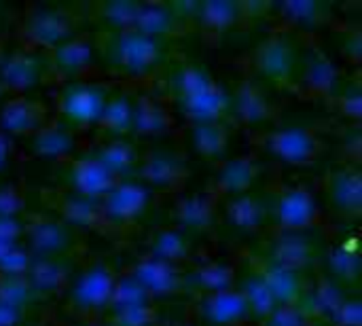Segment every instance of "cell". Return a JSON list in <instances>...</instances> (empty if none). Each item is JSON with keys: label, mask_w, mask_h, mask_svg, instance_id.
Masks as SVG:
<instances>
[{"label": "cell", "mask_w": 362, "mask_h": 326, "mask_svg": "<svg viewBox=\"0 0 362 326\" xmlns=\"http://www.w3.org/2000/svg\"><path fill=\"white\" fill-rule=\"evenodd\" d=\"M170 89L180 110L193 123H216L229 112V95L197 64H180L170 74Z\"/></svg>", "instance_id": "6da1fadb"}, {"label": "cell", "mask_w": 362, "mask_h": 326, "mask_svg": "<svg viewBox=\"0 0 362 326\" xmlns=\"http://www.w3.org/2000/svg\"><path fill=\"white\" fill-rule=\"evenodd\" d=\"M102 51L112 68L129 76H144L163 59V42L136 30L104 32Z\"/></svg>", "instance_id": "7a4b0ae2"}, {"label": "cell", "mask_w": 362, "mask_h": 326, "mask_svg": "<svg viewBox=\"0 0 362 326\" xmlns=\"http://www.w3.org/2000/svg\"><path fill=\"white\" fill-rule=\"evenodd\" d=\"M299 62L301 57L297 45L286 36H269L255 51L257 72L261 78L276 85L293 83L299 74Z\"/></svg>", "instance_id": "3957f363"}, {"label": "cell", "mask_w": 362, "mask_h": 326, "mask_svg": "<svg viewBox=\"0 0 362 326\" xmlns=\"http://www.w3.org/2000/svg\"><path fill=\"white\" fill-rule=\"evenodd\" d=\"M51 74L47 55L34 49H19L2 57L0 62V85L6 91L23 95L25 91L40 85Z\"/></svg>", "instance_id": "277c9868"}, {"label": "cell", "mask_w": 362, "mask_h": 326, "mask_svg": "<svg viewBox=\"0 0 362 326\" xmlns=\"http://www.w3.org/2000/svg\"><path fill=\"white\" fill-rule=\"evenodd\" d=\"M108 91L98 83H83L72 81L64 87L59 106L66 121H70L76 127H87L100 121L104 106L108 102Z\"/></svg>", "instance_id": "5b68a950"}, {"label": "cell", "mask_w": 362, "mask_h": 326, "mask_svg": "<svg viewBox=\"0 0 362 326\" xmlns=\"http://www.w3.org/2000/svg\"><path fill=\"white\" fill-rule=\"evenodd\" d=\"M28 252L32 259L68 257L72 248V229L53 216H34L23 225Z\"/></svg>", "instance_id": "8992f818"}, {"label": "cell", "mask_w": 362, "mask_h": 326, "mask_svg": "<svg viewBox=\"0 0 362 326\" xmlns=\"http://www.w3.org/2000/svg\"><path fill=\"white\" fill-rule=\"evenodd\" d=\"M76 19L62 8H40L32 13L23 23V38L30 47L53 51L62 42L74 38Z\"/></svg>", "instance_id": "52a82bcc"}, {"label": "cell", "mask_w": 362, "mask_h": 326, "mask_svg": "<svg viewBox=\"0 0 362 326\" xmlns=\"http://www.w3.org/2000/svg\"><path fill=\"white\" fill-rule=\"evenodd\" d=\"M115 278L110 269L95 265L83 272L70 286V305L81 314H95L110 305Z\"/></svg>", "instance_id": "ba28073f"}, {"label": "cell", "mask_w": 362, "mask_h": 326, "mask_svg": "<svg viewBox=\"0 0 362 326\" xmlns=\"http://www.w3.org/2000/svg\"><path fill=\"white\" fill-rule=\"evenodd\" d=\"M47 123V110L38 100L15 95L0 108V132L8 138L32 136Z\"/></svg>", "instance_id": "9c48e42d"}, {"label": "cell", "mask_w": 362, "mask_h": 326, "mask_svg": "<svg viewBox=\"0 0 362 326\" xmlns=\"http://www.w3.org/2000/svg\"><path fill=\"white\" fill-rule=\"evenodd\" d=\"M269 214L284 231H303L316 221V202L301 189L284 191L269 204Z\"/></svg>", "instance_id": "30bf717a"}, {"label": "cell", "mask_w": 362, "mask_h": 326, "mask_svg": "<svg viewBox=\"0 0 362 326\" xmlns=\"http://www.w3.org/2000/svg\"><path fill=\"white\" fill-rule=\"evenodd\" d=\"M269 151L288 163H310L320 155V140L305 127H284L269 136Z\"/></svg>", "instance_id": "8fae6325"}, {"label": "cell", "mask_w": 362, "mask_h": 326, "mask_svg": "<svg viewBox=\"0 0 362 326\" xmlns=\"http://www.w3.org/2000/svg\"><path fill=\"white\" fill-rule=\"evenodd\" d=\"M93 51H95L93 42L87 36L76 34L74 38L62 42L53 51H49V55H47L49 68H51V72L59 74L62 78L76 81L81 74H85L91 68Z\"/></svg>", "instance_id": "7c38bea8"}, {"label": "cell", "mask_w": 362, "mask_h": 326, "mask_svg": "<svg viewBox=\"0 0 362 326\" xmlns=\"http://www.w3.org/2000/svg\"><path fill=\"white\" fill-rule=\"evenodd\" d=\"M68 182L76 195L100 202L104 195H108L115 189L119 178L112 176L95 157H85V159H76L70 165Z\"/></svg>", "instance_id": "4fadbf2b"}, {"label": "cell", "mask_w": 362, "mask_h": 326, "mask_svg": "<svg viewBox=\"0 0 362 326\" xmlns=\"http://www.w3.org/2000/svg\"><path fill=\"white\" fill-rule=\"evenodd\" d=\"M148 204V191L144 185L138 182H117L115 189L100 199L104 221H134L144 212Z\"/></svg>", "instance_id": "5bb4252c"}, {"label": "cell", "mask_w": 362, "mask_h": 326, "mask_svg": "<svg viewBox=\"0 0 362 326\" xmlns=\"http://www.w3.org/2000/svg\"><path fill=\"white\" fill-rule=\"evenodd\" d=\"M229 110H233L235 117L248 125H261L272 115V102L261 83L244 81L229 98Z\"/></svg>", "instance_id": "9a60e30c"}, {"label": "cell", "mask_w": 362, "mask_h": 326, "mask_svg": "<svg viewBox=\"0 0 362 326\" xmlns=\"http://www.w3.org/2000/svg\"><path fill=\"white\" fill-rule=\"evenodd\" d=\"M70 272H72V263L68 257L32 259L25 272V280L32 286L34 295H49L66 286Z\"/></svg>", "instance_id": "2e32d148"}, {"label": "cell", "mask_w": 362, "mask_h": 326, "mask_svg": "<svg viewBox=\"0 0 362 326\" xmlns=\"http://www.w3.org/2000/svg\"><path fill=\"white\" fill-rule=\"evenodd\" d=\"M314 259H316L314 242H310L301 231H286L280 240H276L267 261L301 274L305 267L314 263Z\"/></svg>", "instance_id": "e0dca14e"}, {"label": "cell", "mask_w": 362, "mask_h": 326, "mask_svg": "<svg viewBox=\"0 0 362 326\" xmlns=\"http://www.w3.org/2000/svg\"><path fill=\"white\" fill-rule=\"evenodd\" d=\"M140 176H142V180L146 185L172 189V187H176V185H180L185 180L187 168H185L182 159L178 155H172V151L159 149V151H153L142 161Z\"/></svg>", "instance_id": "ac0fdd59"}, {"label": "cell", "mask_w": 362, "mask_h": 326, "mask_svg": "<svg viewBox=\"0 0 362 326\" xmlns=\"http://www.w3.org/2000/svg\"><path fill=\"white\" fill-rule=\"evenodd\" d=\"M257 276L263 280V284L267 286V291L272 293L276 305H286V303H299L303 299V282H301V274L291 272L286 267H280L272 261H265L261 265V272H257Z\"/></svg>", "instance_id": "d6986e66"}, {"label": "cell", "mask_w": 362, "mask_h": 326, "mask_svg": "<svg viewBox=\"0 0 362 326\" xmlns=\"http://www.w3.org/2000/svg\"><path fill=\"white\" fill-rule=\"evenodd\" d=\"M204 316L216 326H233L250 316L248 303L233 286L227 291L210 293L204 301Z\"/></svg>", "instance_id": "ffe728a7"}, {"label": "cell", "mask_w": 362, "mask_h": 326, "mask_svg": "<svg viewBox=\"0 0 362 326\" xmlns=\"http://www.w3.org/2000/svg\"><path fill=\"white\" fill-rule=\"evenodd\" d=\"M180 23V17L174 4H159V2H138L134 30L161 40L163 36L172 34Z\"/></svg>", "instance_id": "44dd1931"}, {"label": "cell", "mask_w": 362, "mask_h": 326, "mask_svg": "<svg viewBox=\"0 0 362 326\" xmlns=\"http://www.w3.org/2000/svg\"><path fill=\"white\" fill-rule=\"evenodd\" d=\"M30 149L34 155L45 159H64L74 151V136L66 125L47 121L30 136Z\"/></svg>", "instance_id": "7402d4cb"}, {"label": "cell", "mask_w": 362, "mask_h": 326, "mask_svg": "<svg viewBox=\"0 0 362 326\" xmlns=\"http://www.w3.org/2000/svg\"><path fill=\"white\" fill-rule=\"evenodd\" d=\"M134 278L142 284V289L148 295H170L182 286V278L176 269V265L157 261V259H146L136 267Z\"/></svg>", "instance_id": "603a6c76"}, {"label": "cell", "mask_w": 362, "mask_h": 326, "mask_svg": "<svg viewBox=\"0 0 362 326\" xmlns=\"http://www.w3.org/2000/svg\"><path fill=\"white\" fill-rule=\"evenodd\" d=\"M329 195L333 208L341 214L356 216L362 208V182L356 170H339L329 180Z\"/></svg>", "instance_id": "cb8c5ba5"}, {"label": "cell", "mask_w": 362, "mask_h": 326, "mask_svg": "<svg viewBox=\"0 0 362 326\" xmlns=\"http://www.w3.org/2000/svg\"><path fill=\"white\" fill-rule=\"evenodd\" d=\"M168 127H170V115L163 108V104H159L153 98H140L134 102L129 134L153 138L165 134Z\"/></svg>", "instance_id": "d4e9b609"}, {"label": "cell", "mask_w": 362, "mask_h": 326, "mask_svg": "<svg viewBox=\"0 0 362 326\" xmlns=\"http://www.w3.org/2000/svg\"><path fill=\"white\" fill-rule=\"evenodd\" d=\"M231 132L223 121L216 123H193L191 146L206 159H221L229 149Z\"/></svg>", "instance_id": "484cf974"}, {"label": "cell", "mask_w": 362, "mask_h": 326, "mask_svg": "<svg viewBox=\"0 0 362 326\" xmlns=\"http://www.w3.org/2000/svg\"><path fill=\"white\" fill-rule=\"evenodd\" d=\"M299 74L303 85L314 93H329L337 85V70L320 51H310L308 57L299 62Z\"/></svg>", "instance_id": "4316f807"}, {"label": "cell", "mask_w": 362, "mask_h": 326, "mask_svg": "<svg viewBox=\"0 0 362 326\" xmlns=\"http://www.w3.org/2000/svg\"><path fill=\"white\" fill-rule=\"evenodd\" d=\"M227 216L231 221V225H235L238 229H259L267 216H269V204L263 197L244 193V195H235L227 208Z\"/></svg>", "instance_id": "83f0119b"}, {"label": "cell", "mask_w": 362, "mask_h": 326, "mask_svg": "<svg viewBox=\"0 0 362 326\" xmlns=\"http://www.w3.org/2000/svg\"><path fill=\"white\" fill-rule=\"evenodd\" d=\"M259 178V165L252 159H231L223 165L218 172L216 185L221 191L231 193V195H244Z\"/></svg>", "instance_id": "f1b7e54d"}, {"label": "cell", "mask_w": 362, "mask_h": 326, "mask_svg": "<svg viewBox=\"0 0 362 326\" xmlns=\"http://www.w3.org/2000/svg\"><path fill=\"white\" fill-rule=\"evenodd\" d=\"M59 212L62 219L68 227L76 225V227H95L98 223L104 221L102 214V206L98 199H89L83 195H66L59 199Z\"/></svg>", "instance_id": "f546056e"}, {"label": "cell", "mask_w": 362, "mask_h": 326, "mask_svg": "<svg viewBox=\"0 0 362 326\" xmlns=\"http://www.w3.org/2000/svg\"><path fill=\"white\" fill-rule=\"evenodd\" d=\"M178 223L189 231H206L214 225V202L210 195H191L185 197L176 208Z\"/></svg>", "instance_id": "4dcf8cb0"}, {"label": "cell", "mask_w": 362, "mask_h": 326, "mask_svg": "<svg viewBox=\"0 0 362 326\" xmlns=\"http://www.w3.org/2000/svg\"><path fill=\"white\" fill-rule=\"evenodd\" d=\"M189 238L178 231V229H165V231H159L153 242H151V259H157V261H163V263H170V265H176L180 261L187 259L189 255Z\"/></svg>", "instance_id": "1f68e13d"}, {"label": "cell", "mask_w": 362, "mask_h": 326, "mask_svg": "<svg viewBox=\"0 0 362 326\" xmlns=\"http://www.w3.org/2000/svg\"><path fill=\"white\" fill-rule=\"evenodd\" d=\"M95 159H98L112 176L119 178L121 174L129 172V170L136 165V149H134L132 142H127V140H123V138H115V140L106 142V144L98 151Z\"/></svg>", "instance_id": "d6a6232c"}, {"label": "cell", "mask_w": 362, "mask_h": 326, "mask_svg": "<svg viewBox=\"0 0 362 326\" xmlns=\"http://www.w3.org/2000/svg\"><path fill=\"white\" fill-rule=\"evenodd\" d=\"M202 28L206 30H212V32H221V30H227L231 28L238 17H240V4L235 2H204V4H197L195 6V15H193Z\"/></svg>", "instance_id": "836d02e7"}, {"label": "cell", "mask_w": 362, "mask_h": 326, "mask_svg": "<svg viewBox=\"0 0 362 326\" xmlns=\"http://www.w3.org/2000/svg\"><path fill=\"white\" fill-rule=\"evenodd\" d=\"M132 110H134V102H132L129 95L108 98L98 125L104 132L115 134V136L129 134V129H132Z\"/></svg>", "instance_id": "e575fe53"}, {"label": "cell", "mask_w": 362, "mask_h": 326, "mask_svg": "<svg viewBox=\"0 0 362 326\" xmlns=\"http://www.w3.org/2000/svg\"><path fill=\"white\" fill-rule=\"evenodd\" d=\"M136 8L138 2L129 0H119V2H104L100 6L98 19L106 28V32H125L134 30V19H136Z\"/></svg>", "instance_id": "d590c367"}, {"label": "cell", "mask_w": 362, "mask_h": 326, "mask_svg": "<svg viewBox=\"0 0 362 326\" xmlns=\"http://www.w3.org/2000/svg\"><path fill=\"white\" fill-rule=\"evenodd\" d=\"M280 11L286 19L299 23V25H318L320 21H325L327 15V4L318 2V0H291L280 4Z\"/></svg>", "instance_id": "8d00e7d4"}, {"label": "cell", "mask_w": 362, "mask_h": 326, "mask_svg": "<svg viewBox=\"0 0 362 326\" xmlns=\"http://www.w3.org/2000/svg\"><path fill=\"white\" fill-rule=\"evenodd\" d=\"M248 303V310L250 314H257L261 318H267L272 314V310L276 308V301L272 297V293L267 291V286L263 284V280L252 274L246 282H244V289L240 291Z\"/></svg>", "instance_id": "74e56055"}, {"label": "cell", "mask_w": 362, "mask_h": 326, "mask_svg": "<svg viewBox=\"0 0 362 326\" xmlns=\"http://www.w3.org/2000/svg\"><path fill=\"white\" fill-rule=\"evenodd\" d=\"M148 297L151 295L132 276V278H127L123 282H115V291H112V299H110L108 308H112V312H121V310H127V308L148 303Z\"/></svg>", "instance_id": "f35d334b"}, {"label": "cell", "mask_w": 362, "mask_h": 326, "mask_svg": "<svg viewBox=\"0 0 362 326\" xmlns=\"http://www.w3.org/2000/svg\"><path fill=\"white\" fill-rule=\"evenodd\" d=\"M34 291L28 284L25 276H0V301L17 310H25L34 299Z\"/></svg>", "instance_id": "ab89813d"}, {"label": "cell", "mask_w": 362, "mask_h": 326, "mask_svg": "<svg viewBox=\"0 0 362 326\" xmlns=\"http://www.w3.org/2000/svg\"><path fill=\"white\" fill-rule=\"evenodd\" d=\"M231 280H233V274L227 265H218V263H212V265H204L199 267L195 274H193V282L204 289L208 295L210 293H218V291H227L231 289Z\"/></svg>", "instance_id": "60d3db41"}, {"label": "cell", "mask_w": 362, "mask_h": 326, "mask_svg": "<svg viewBox=\"0 0 362 326\" xmlns=\"http://www.w3.org/2000/svg\"><path fill=\"white\" fill-rule=\"evenodd\" d=\"M341 297H339V293H337V289L335 286H331L329 282H325V284H320L316 291H314V297H310V308H305V312L308 314H320V316H333L335 314V310L341 305ZM303 305V303H301Z\"/></svg>", "instance_id": "b9f144b4"}, {"label": "cell", "mask_w": 362, "mask_h": 326, "mask_svg": "<svg viewBox=\"0 0 362 326\" xmlns=\"http://www.w3.org/2000/svg\"><path fill=\"white\" fill-rule=\"evenodd\" d=\"M331 267L333 274L341 280H354L361 274V259L356 250H350L346 246H337L331 252Z\"/></svg>", "instance_id": "7bdbcfd3"}, {"label": "cell", "mask_w": 362, "mask_h": 326, "mask_svg": "<svg viewBox=\"0 0 362 326\" xmlns=\"http://www.w3.org/2000/svg\"><path fill=\"white\" fill-rule=\"evenodd\" d=\"M308 316L301 303L276 305L267 316V326H308Z\"/></svg>", "instance_id": "ee69618b"}, {"label": "cell", "mask_w": 362, "mask_h": 326, "mask_svg": "<svg viewBox=\"0 0 362 326\" xmlns=\"http://www.w3.org/2000/svg\"><path fill=\"white\" fill-rule=\"evenodd\" d=\"M23 235V223L19 219H0V259L19 246V238Z\"/></svg>", "instance_id": "f6af8a7d"}, {"label": "cell", "mask_w": 362, "mask_h": 326, "mask_svg": "<svg viewBox=\"0 0 362 326\" xmlns=\"http://www.w3.org/2000/svg\"><path fill=\"white\" fill-rule=\"evenodd\" d=\"M23 208L21 193L15 185H0V219H17Z\"/></svg>", "instance_id": "bcb514c9"}, {"label": "cell", "mask_w": 362, "mask_h": 326, "mask_svg": "<svg viewBox=\"0 0 362 326\" xmlns=\"http://www.w3.org/2000/svg\"><path fill=\"white\" fill-rule=\"evenodd\" d=\"M153 320V310L148 303L115 312V322L119 326H148Z\"/></svg>", "instance_id": "7dc6e473"}, {"label": "cell", "mask_w": 362, "mask_h": 326, "mask_svg": "<svg viewBox=\"0 0 362 326\" xmlns=\"http://www.w3.org/2000/svg\"><path fill=\"white\" fill-rule=\"evenodd\" d=\"M333 322L337 326H361V303L344 299L333 314Z\"/></svg>", "instance_id": "c3c4849f"}, {"label": "cell", "mask_w": 362, "mask_h": 326, "mask_svg": "<svg viewBox=\"0 0 362 326\" xmlns=\"http://www.w3.org/2000/svg\"><path fill=\"white\" fill-rule=\"evenodd\" d=\"M21 316H23V310H17L0 301V326H15Z\"/></svg>", "instance_id": "681fc988"}, {"label": "cell", "mask_w": 362, "mask_h": 326, "mask_svg": "<svg viewBox=\"0 0 362 326\" xmlns=\"http://www.w3.org/2000/svg\"><path fill=\"white\" fill-rule=\"evenodd\" d=\"M361 91H358V89H352L350 93L344 95V112L348 110V106H352V108H350V117L358 119V117H361Z\"/></svg>", "instance_id": "f907efd6"}, {"label": "cell", "mask_w": 362, "mask_h": 326, "mask_svg": "<svg viewBox=\"0 0 362 326\" xmlns=\"http://www.w3.org/2000/svg\"><path fill=\"white\" fill-rule=\"evenodd\" d=\"M8 155H11V138H8L6 134L0 132V170L6 165Z\"/></svg>", "instance_id": "816d5d0a"}, {"label": "cell", "mask_w": 362, "mask_h": 326, "mask_svg": "<svg viewBox=\"0 0 362 326\" xmlns=\"http://www.w3.org/2000/svg\"><path fill=\"white\" fill-rule=\"evenodd\" d=\"M2 95H4V89H2V85H0V100H2Z\"/></svg>", "instance_id": "f5cc1de1"}, {"label": "cell", "mask_w": 362, "mask_h": 326, "mask_svg": "<svg viewBox=\"0 0 362 326\" xmlns=\"http://www.w3.org/2000/svg\"><path fill=\"white\" fill-rule=\"evenodd\" d=\"M2 57H4V53H2V47H0V62H2Z\"/></svg>", "instance_id": "db71d44e"}, {"label": "cell", "mask_w": 362, "mask_h": 326, "mask_svg": "<svg viewBox=\"0 0 362 326\" xmlns=\"http://www.w3.org/2000/svg\"><path fill=\"white\" fill-rule=\"evenodd\" d=\"M83 326H100V325H83Z\"/></svg>", "instance_id": "11a10c76"}]
</instances>
